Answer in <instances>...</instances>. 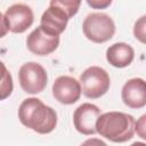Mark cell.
I'll return each mask as SVG.
<instances>
[{
  "label": "cell",
  "instance_id": "cell-9",
  "mask_svg": "<svg viewBox=\"0 0 146 146\" xmlns=\"http://www.w3.org/2000/svg\"><path fill=\"white\" fill-rule=\"evenodd\" d=\"M100 114L99 107L94 104L84 103L80 105L73 113V123L75 129L86 136L96 133V121Z\"/></svg>",
  "mask_w": 146,
  "mask_h": 146
},
{
  "label": "cell",
  "instance_id": "cell-10",
  "mask_svg": "<svg viewBox=\"0 0 146 146\" xmlns=\"http://www.w3.org/2000/svg\"><path fill=\"white\" fill-rule=\"evenodd\" d=\"M121 98L130 108H143L146 105V86L141 78L128 80L121 90Z\"/></svg>",
  "mask_w": 146,
  "mask_h": 146
},
{
  "label": "cell",
  "instance_id": "cell-11",
  "mask_svg": "<svg viewBox=\"0 0 146 146\" xmlns=\"http://www.w3.org/2000/svg\"><path fill=\"white\" fill-rule=\"evenodd\" d=\"M68 19L70 18L60 8L56 6H49L41 16L40 26L47 33L59 36L65 31Z\"/></svg>",
  "mask_w": 146,
  "mask_h": 146
},
{
  "label": "cell",
  "instance_id": "cell-6",
  "mask_svg": "<svg viewBox=\"0 0 146 146\" xmlns=\"http://www.w3.org/2000/svg\"><path fill=\"white\" fill-rule=\"evenodd\" d=\"M27 49L38 56H48L54 52L59 46V36L51 35L38 26L33 30L26 39Z\"/></svg>",
  "mask_w": 146,
  "mask_h": 146
},
{
  "label": "cell",
  "instance_id": "cell-16",
  "mask_svg": "<svg viewBox=\"0 0 146 146\" xmlns=\"http://www.w3.org/2000/svg\"><path fill=\"white\" fill-rule=\"evenodd\" d=\"M145 119L146 115H143L137 122H135V131L137 132V135L141 138V139H146V124H145Z\"/></svg>",
  "mask_w": 146,
  "mask_h": 146
},
{
  "label": "cell",
  "instance_id": "cell-14",
  "mask_svg": "<svg viewBox=\"0 0 146 146\" xmlns=\"http://www.w3.org/2000/svg\"><path fill=\"white\" fill-rule=\"evenodd\" d=\"M82 0H50V6H56L60 8L68 18L76 15L79 11Z\"/></svg>",
  "mask_w": 146,
  "mask_h": 146
},
{
  "label": "cell",
  "instance_id": "cell-5",
  "mask_svg": "<svg viewBox=\"0 0 146 146\" xmlns=\"http://www.w3.org/2000/svg\"><path fill=\"white\" fill-rule=\"evenodd\" d=\"M18 80L21 88L31 95L40 94L47 87V72L35 62H29L21 66L18 71Z\"/></svg>",
  "mask_w": 146,
  "mask_h": 146
},
{
  "label": "cell",
  "instance_id": "cell-17",
  "mask_svg": "<svg viewBox=\"0 0 146 146\" xmlns=\"http://www.w3.org/2000/svg\"><path fill=\"white\" fill-rule=\"evenodd\" d=\"M92 9H106L111 6L113 0H86Z\"/></svg>",
  "mask_w": 146,
  "mask_h": 146
},
{
  "label": "cell",
  "instance_id": "cell-1",
  "mask_svg": "<svg viewBox=\"0 0 146 146\" xmlns=\"http://www.w3.org/2000/svg\"><path fill=\"white\" fill-rule=\"evenodd\" d=\"M18 119L26 128L46 135L57 125V114L54 108L47 106L39 98H26L18 108Z\"/></svg>",
  "mask_w": 146,
  "mask_h": 146
},
{
  "label": "cell",
  "instance_id": "cell-4",
  "mask_svg": "<svg viewBox=\"0 0 146 146\" xmlns=\"http://www.w3.org/2000/svg\"><path fill=\"white\" fill-rule=\"evenodd\" d=\"M81 92L90 99H97L104 96L111 86L108 73L99 66H90L80 75Z\"/></svg>",
  "mask_w": 146,
  "mask_h": 146
},
{
  "label": "cell",
  "instance_id": "cell-12",
  "mask_svg": "<svg viewBox=\"0 0 146 146\" xmlns=\"http://www.w3.org/2000/svg\"><path fill=\"white\" fill-rule=\"evenodd\" d=\"M135 58L133 48L124 42H116L110 46L106 50L107 62L117 68H123L129 66Z\"/></svg>",
  "mask_w": 146,
  "mask_h": 146
},
{
  "label": "cell",
  "instance_id": "cell-3",
  "mask_svg": "<svg viewBox=\"0 0 146 146\" xmlns=\"http://www.w3.org/2000/svg\"><path fill=\"white\" fill-rule=\"evenodd\" d=\"M82 31L88 40L95 43H104L113 38L115 24L107 14L91 13L84 18Z\"/></svg>",
  "mask_w": 146,
  "mask_h": 146
},
{
  "label": "cell",
  "instance_id": "cell-7",
  "mask_svg": "<svg viewBox=\"0 0 146 146\" xmlns=\"http://www.w3.org/2000/svg\"><path fill=\"white\" fill-rule=\"evenodd\" d=\"M52 96L64 105L76 103L81 97L80 82L68 75L58 76L52 83Z\"/></svg>",
  "mask_w": 146,
  "mask_h": 146
},
{
  "label": "cell",
  "instance_id": "cell-2",
  "mask_svg": "<svg viewBox=\"0 0 146 146\" xmlns=\"http://www.w3.org/2000/svg\"><path fill=\"white\" fill-rule=\"evenodd\" d=\"M135 119L122 112L100 114L96 121V132L113 143H125L135 135Z\"/></svg>",
  "mask_w": 146,
  "mask_h": 146
},
{
  "label": "cell",
  "instance_id": "cell-15",
  "mask_svg": "<svg viewBox=\"0 0 146 146\" xmlns=\"http://www.w3.org/2000/svg\"><path fill=\"white\" fill-rule=\"evenodd\" d=\"M145 16H141L135 24L133 34L135 38L138 39L141 43H145Z\"/></svg>",
  "mask_w": 146,
  "mask_h": 146
},
{
  "label": "cell",
  "instance_id": "cell-8",
  "mask_svg": "<svg viewBox=\"0 0 146 146\" xmlns=\"http://www.w3.org/2000/svg\"><path fill=\"white\" fill-rule=\"evenodd\" d=\"M5 18L8 30L13 33L25 32L34 22L32 9L23 3H15L10 6L5 13Z\"/></svg>",
  "mask_w": 146,
  "mask_h": 146
},
{
  "label": "cell",
  "instance_id": "cell-13",
  "mask_svg": "<svg viewBox=\"0 0 146 146\" xmlns=\"http://www.w3.org/2000/svg\"><path fill=\"white\" fill-rule=\"evenodd\" d=\"M14 89L13 76L6 65L0 60V100L7 99Z\"/></svg>",
  "mask_w": 146,
  "mask_h": 146
},
{
  "label": "cell",
  "instance_id": "cell-18",
  "mask_svg": "<svg viewBox=\"0 0 146 146\" xmlns=\"http://www.w3.org/2000/svg\"><path fill=\"white\" fill-rule=\"evenodd\" d=\"M8 25H7V22H6V18H5V15H2L0 13V39L3 38L7 33H8Z\"/></svg>",
  "mask_w": 146,
  "mask_h": 146
}]
</instances>
